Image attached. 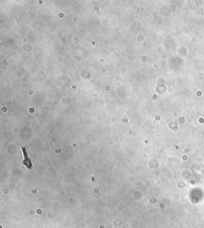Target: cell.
<instances>
[{
  "label": "cell",
  "instance_id": "6da1fadb",
  "mask_svg": "<svg viewBox=\"0 0 204 228\" xmlns=\"http://www.w3.org/2000/svg\"><path fill=\"white\" fill-rule=\"evenodd\" d=\"M22 152H23V156H24V160H23V165H25L26 167H27V168H29L30 169L32 167H33V165H32V164H31L30 162V159L28 158V156H27V151H26V148H24V147H22Z\"/></svg>",
  "mask_w": 204,
  "mask_h": 228
}]
</instances>
